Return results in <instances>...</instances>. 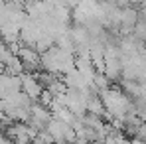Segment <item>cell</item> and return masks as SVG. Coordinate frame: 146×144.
I'll return each instance as SVG.
<instances>
[{
	"label": "cell",
	"mask_w": 146,
	"mask_h": 144,
	"mask_svg": "<svg viewBox=\"0 0 146 144\" xmlns=\"http://www.w3.org/2000/svg\"><path fill=\"white\" fill-rule=\"evenodd\" d=\"M20 81H22V93H26V95L36 103L40 99V95H42V91H44V87L38 81L36 73H22L20 75Z\"/></svg>",
	"instance_id": "6da1fadb"
},
{
	"label": "cell",
	"mask_w": 146,
	"mask_h": 144,
	"mask_svg": "<svg viewBox=\"0 0 146 144\" xmlns=\"http://www.w3.org/2000/svg\"><path fill=\"white\" fill-rule=\"evenodd\" d=\"M136 138H140L142 142H146V122H142L138 126V132H136Z\"/></svg>",
	"instance_id": "7a4b0ae2"
},
{
	"label": "cell",
	"mask_w": 146,
	"mask_h": 144,
	"mask_svg": "<svg viewBox=\"0 0 146 144\" xmlns=\"http://www.w3.org/2000/svg\"><path fill=\"white\" fill-rule=\"evenodd\" d=\"M0 2H4V4H8V2H10V0H0Z\"/></svg>",
	"instance_id": "3957f363"
}]
</instances>
